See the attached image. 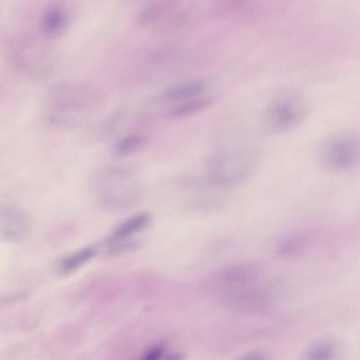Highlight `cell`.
<instances>
[{
	"instance_id": "cell-2",
	"label": "cell",
	"mask_w": 360,
	"mask_h": 360,
	"mask_svg": "<svg viewBox=\"0 0 360 360\" xmlns=\"http://www.w3.org/2000/svg\"><path fill=\"white\" fill-rule=\"evenodd\" d=\"M93 190L99 205L109 211H125L135 207L143 196L139 177L126 168L101 169L93 179Z\"/></svg>"
},
{
	"instance_id": "cell-4",
	"label": "cell",
	"mask_w": 360,
	"mask_h": 360,
	"mask_svg": "<svg viewBox=\"0 0 360 360\" xmlns=\"http://www.w3.org/2000/svg\"><path fill=\"white\" fill-rule=\"evenodd\" d=\"M255 166V158L251 152L243 148H225L209 156L204 165V174L218 188H236L251 177Z\"/></svg>"
},
{
	"instance_id": "cell-15",
	"label": "cell",
	"mask_w": 360,
	"mask_h": 360,
	"mask_svg": "<svg viewBox=\"0 0 360 360\" xmlns=\"http://www.w3.org/2000/svg\"><path fill=\"white\" fill-rule=\"evenodd\" d=\"M143 145V139L139 136H131L125 139L122 143L118 145V153L122 155H127V154L133 153Z\"/></svg>"
},
{
	"instance_id": "cell-12",
	"label": "cell",
	"mask_w": 360,
	"mask_h": 360,
	"mask_svg": "<svg viewBox=\"0 0 360 360\" xmlns=\"http://www.w3.org/2000/svg\"><path fill=\"white\" fill-rule=\"evenodd\" d=\"M97 247H87L70 254L69 256L61 260L59 264V271L63 274L73 272L76 269L80 268L82 264L89 262L97 253Z\"/></svg>"
},
{
	"instance_id": "cell-1",
	"label": "cell",
	"mask_w": 360,
	"mask_h": 360,
	"mask_svg": "<svg viewBox=\"0 0 360 360\" xmlns=\"http://www.w3.org/2000/svg\"><path fill=\"white\" fill-rule=\"evenodd\" d=\"M213 289L228 308L241 312H260L272 304V285L263 269L253 262L230 264L217 273Z\"/></svg>"
},
{
	"instance_id": "cell-7",
	"label": "cell",
	"mask_w": 360,
	"mask_h": 360,
	"mask_svg": "<svg viewBox=\"0 0 360 360\" xmlns=\"http://www.w3.org/2000/svg\"><path fill=\"white\" fill-rule=\"evenodd\" d=\"M151 222V214L147 212L137 214L123 221L106 240L109 253L118 254L132 249L137 245L135 237L147 230Z\"/></svg>"
},
{
	"instance_id": "cell-11",
	"label": "cell",
	"mask_w": 360,
	"mask_h": 360,
	"mask_svg": "<svg viewBox=\"0 0 360 360\" xmlns=\"http://www.w3.org/2000/svg\"><path fill=\"white\" fill-rule=\"evenodd\" d=\"M68 15L61 6H52L42 17V31L46 35L55 36L61 34L67 25Z\"/></svg>"
},
{
	"instance_id": "cell-13",
	"label": "cell",
	"mask_w": 360,
	"mask_h": 360,
	"mask_svg": "<svg viewBox=\"0 0 360 360\" xmlns=\"http://www.w3.org/2000/svg\"><path fill=\"white\" fill-rule=\"evenodd\" d=\"M211 103H213V101L211 98L202 96L200 98L194 99V101L171 107L170 110H169V115L173 116V117L190 116L192 114L199 113V112L206 109L209 105H211Z\"/></svg>"
},
{
	"instance_id": "cell-6",
	"label": "cell",
	"mask_w": 360,
	"mask_h": 360,
	"mask_svg": "<svg viewBox=\"0 0 360 360\" xmlns=\"http://www.w3.org/2000/svg\"><path fill=\"white\" fill-rule=\"evenodd\" d=\"M359 135L338 133L328 139L321 149V162L325 170L333 173L348 172L359 165Z\"/></svg>"
},
{
	"instance_id": "cell-17",
	"label": "cell",
	"mask_w": 360,
	"mask_h": 360,
	"mask_svg": "<svg viewBox=\"0 0 360 360\" xmlns=\"http://www.w3.org/2000/svg\"><path fill=\"white\" fill-rule=\"evenodd\" d=\"M235 360H270L268 355L261 350H252L249 352L243 353Z\"/></svg>"
},
{
	"instance_id": "cell-5",
	"label": "cell",
	"mask_w": 360,
	"mask_h": 360,
	"mask_svg": "<svg viewBox=\"0 0 360 360\" xmlns=\"http://www.w3.org/2000/svg\"><path fill=\"white\" fill-rule=\"evenodd\" d=\"M308 113V103L304 97L294 93L280 95L264 110V129L272 134H285L297 128Z\"/></svg>"
},
{
	"instance_id": "cell-16",
	"label": "cell",
	"mask_w": 360,
	"mask_h": 360,
	"mask_svg": "<svg viewBox=\"0 0 360 360\" xmlns=\"http://www.w3.org/2000/svg\"><path fill=\"white\" fill-rule=\"evenodd\" d=\"M249 0H220L219 10L222 13L230 12V11L235 10V8H240L243 4H247Z\"/></svg>"
},
{
	"instance_id": "cell-8",
	"label": "cell",
	"mask_w": 360,
	"mask_h": 360,
	"mask_svg": "<svg viewBox=\"0 0 360 360\" xmlns=\"http://www.w3.org/2000/svg\"><path fill=\"white\" fill-rule=\"evenodd\" d=\"M31 230L29 216L16 207L0 210V239L18 241L25 238Z\"/></svg>"
},
{
	"instance_id": "cell-3",
	"label": "cell",
	"mask_w": 360,
	"mask_h": 360,
	"mask_svg": "<svg viewBox=\"0 0 360 360\" xmlns=\"http://www.w3.org/2000/svg\"><path fill=\"white\" fill-rule=\"evenodd\" d=\"M99 105V92L86 84H65L55 86L48 98V115L54 124L82 122L92 115Z\"/></svg>"
},
{
	"instance_id": "cell-14",
	"label": "cell",
	"mask_w": 360,
	"mask_h": 360,
	"mask_svg": "<svg viewBox=\"0 0 360 360\" xmlns=\"http://www.w3.org/2000/svg\"><path fill=\"white\" fill-rule=\"evenodd\" d=\"M169 352L170 351L166 342H158L148 348L139 360H165Z\"/></svg>"
},
{
	"instance_id": "cell-10",
	"label": "cell",
	"mask_w": 360,
	"mask_h": 360,
	"mask_svg": "<svg viewBox=\"0 0 360 360\" xmlns=\"http://www.w3.org/2000/svg\"><path fill=\"white\" fill-rule=\"evenodd\" d=\"M342 348L329 338H319L311 342L302 354V360H340Z\"/></svg>"
},
{
	"instance_id": "cell-9",
	"label": "cell",
	"mask_w": 360,
	"mask_h": 360,
	"mask_svg": "<svg viewBox=\"0 0 360 360\" xmlns=\"http://www.w3.org/2000/svg\"><path fill=\"white\" fill-rule=\"evenodd\" d=\"M207 82L203 79L188 80L166 89L160 95L161 103L170 107L204 96Z\"/></svg>"
}]
</instances>
